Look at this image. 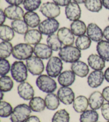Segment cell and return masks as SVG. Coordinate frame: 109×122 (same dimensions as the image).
I'll use <instances>...</instances> for the list:
<instances>
[{"instance_id": "cell-11", "label": "cell", "mask_w": 109, "mask_h": 122, "mask_svg": "<svg viewBox=\"0 0 109 122\" xmlns=\"http://www.w3.org/2000/svg\"><path fill=\"white\" fill-rule=\"evenodd\" d=\"M65 14L67 18L70 21L79 20L82 16V10L79 4L75 2H71L65 6Z\"/></svg>"}, {"instance_id": "cell-41", "label": "cell", "mask_w": 109, "mask_h": 122, "mask_svg": "<svg viewBox=\"0 0 109 122\" xmlns=\"http://www.w3.org/2000/svg\"><path fill=\"white\" fill-rule=\"evenodd\" d=\"M101 114L105 120L109 121V103H104L101 107Z\"/></svg>"}, {"instance_id": "cell-23", "label": "cell", "mask_w": 109, "mask_h": 122, "mask_svg": "<svg viewBox=\"0 0 109 122\" xmlns=\"http://www.w3.org/2000/svg\"><path fill=\"white\" fill-rule=\"evenodd\" d=\"M88 106V99L83 95L78 96L73 102V109L78 113H82L85 112Z\"/></svg>"}, {"instance_id": "cell-32", "label": "cell", "mask_w": 109, "mask_h": 122, "mask_svg": "<svg viewBox=\"0 0 109 122\" xmlns=\"http://www.w3.org/2000/svg\"><path fill=\"white\" fill-rule=\"evenodd\" d=\"M13 46L9 41H2L0 43V58L6 59L12 54Z\"/></svg>"}, {"instance_id": "cell-27", "label": "cell", "mask_w": 109, "mask_h": 122, "mask_svg": "<svg viewBox=\"0 0 109 122\" xmlns=\"http://www.w3.org/2000/svg\"><path fill=\"white\" fill-rule=\"evenodd\" d=\"M29 106L32 112H42L46 108L45 100L40 97H34L30 100Z\"/></svg>"}, {"instance_id": "cell-43", "label": "cell", "mask_w": 109, "mask_h": 122, "mask_svg": "<svg viewBox=\"0 0 109 122\" xmlns=\"http://www.w3.org/2000/svg\"><path fill=\"white\" fill-rule=\"evenodd\" d=\"M102 94L104 100L109 103V86L103 88Z\"/></svg>"}, {"instance_id": "cell-47", "label": "cell", "mask_w": 109, "mask_h": 122, "mask_svg": "<svg viewBox=\"0 0 109 122\" xmlns=\"http://www.w3.org/2000/svg\"><path fill=\"white\" fill-rule=\"evenodd\" d=\"M103 36L106 40L109 41V25L105 27L103 30Z\"/></svg>"}, {"instance_id": "cell-38", "label": "cell", "mask_w": 109, "mask_h": 122, "mask_svg": "<svg viewBox=\"0 0 109 122\" xmlns=\"http://www.w3.org/2000/svg\"><path fill=\"white\" fill-rule=\"evenodd\" d=\"M11 104L5 101H1L0 103V116L2 118H7L11 116L13 112Z\"/></svg>"}, {"instance_id": "cell-18", "label": "cell", "mask_w": 109, "mask_h": 122, "mask_svg": "<svg viewBox=\"0 0 109 122\" xmlns=\"http://www.w3.org/2000/svg\"><path fill=\"white\" fill-rule=\"evenodd\" d=\"M104 100L102 94L100 92H94L91 93L88 98L89 107L92 110H99L104 104Z\"/></svg>"}, {"instance_id": "cell-21", "label": "cell", "mask_w": 109, "mask_h": 122, "mask_svg": "<svg viewBox=\"0 0 109 122\" xmlns=\"http://www.w3.org/2000/svg\"><path fill=\"white\" fill-rule=\"evenodd\" d=\"M88 66L94 70H102L105 66V61L99 55L91 54L87 58Z\"/></svg>"}, {"instance_id": "cell-53", "label": "cell", "mask_w": 109, "mask_h": 122, "mask_svg": "<svg viewBox=\"0 0 109 122\" xmlns=\"http://www.w3.org/2000/svg\"><path fill=\"white\" fill-rule=\"evenodd\" d=\"M109 122V121H108V122Z\"/></svg>"}, {"instance_id": "cell-45", "label": "cell", "mask_w": 109, "mask_h": 122, "mask_svg": "<svg viewBox=\"0 0 109 122\" xmlns=\"http://www.w3.org/2000/svg\"><path fill=\"white\" fill-rule=\"evenodd\" d=\"M25 122H41L40 118L36 116H29Z\"/></svg>"}, {"instance_id": "cell-28", "label": "cell", "mask_w": 109, "mask_h": 122, "mask_svg": "<svg viewBox=\"0 0 109 122\" xmlns=\"http://www.w3.org/2000/svg\"><path fill=\"white\" fill-rule=\"evenodd\" d=\"M70 30L73 33L74 36H83L87 32V27L86 24L83 21L78 20L73 21L70 24Z\"/></svg>"}, {"instance_id": "cell-7", "label": "cell", "mask_w": 109, "mask_h": 122, "mask_svg": "<svg viewBox=\"0 0 109 122\" xmlns=\"http://www.w3.org/2000/svg\"><path fill=\"white\" fill-rule=\"evenodd\" d=\"M28 71L33 76H40L44 70V64L42 59L33 56L26 60Z\"/></svg>"}, {"instance_id": "cell-15", "label": "cell", "mask_w": 109, "mask_h": 122, "mask_svg": "<svg viewBox=\"0 0 109 122\" xmlns=\"http://www.w3.org/2000/svg\"><path fill=\"white\" fill-rule=\"evenodd\" d=\"M87 34L91 40L95 42H99L103 39V31L96 24L91 23L87 27Z\"/></svg>"}, {"instance_id": "cell-29", "label": "cell", "mask_w": 109, "mask_h": 122, "mask_svg": "<svg viewBox=\"0 0 109 122\" xmlns=\"http://www.w3.org/2000/svg\"><path fill=\"white\" fill-rule=\"evenodd\" d=\"M15 36L14 30L7 25H2L0 26V39L3 41H10Z\"/></svg>"}, {"instance_id": "cell-49", "label": "cell", "mask_w": 109, "mask_h": 122, "mask_svg": "<svg viewBox=\"0 0 109 122\" xmlns=\"http://www.w3.org/2000/svg\"><path fill=\"white\" fill-rule=\"evenodd\" d=\"M103 6L106 9L109 10V0H102Z\"/></svg>"}, {"instance_id": "cell-10", "label": "cell", "mask_w": 109, "mask_h": 122, "mask_svg": "<svg viewBox=\"0 0 109 122\" xmlns=\"http://www.w3.org/2000/svg\"><path fill=\"white\" fill-rule=\"evenodd\" d=\"M57 95L60 102L66 106L70 105L75 99V93L69 87H61L58 91Z\"/></svg>"}, {"instance_id": "cell-30", "label": "cell", "mask_w": 109, "mask_h": 122, "mask_svg": "<svg viewBox=\"0 0 109 122\" xmlns=\"http://www.w3.org/2000/svg\"><path fill=\"white\" fill-rule=\"evenodd\" d=\"M99 115L96 110H87L80 115V122H97Z\"/></svg>"}, {"instance_id": "cell-17", "label": "cell", "mask_w": 109, "mask_h": 122, "mask_svg": "<svg viewBox=\"0 0 109 122\" xmlns=\"http://www.w3.org/2000/svg\"><path fill=\"white\" fill-rule=\"evenodd\" d=\"M4 12L6 18L12 20L21 19L25 15L23 9L19 5H9L5 8Z\"/></svg>"}, {"instance_id": "cell-14", "label": "cell", "mask_w": 109, "mask_h": 122, "mask_svg": "<svg viewBox=\"0 0 109 122\" xmlns=\"http://www.w3.org/2000/svg\"><path fill=\"white\" fill-rule=\"evenodd\" d=\"M104 75L101 70H94L90 73L87 78V84L90 87L96 88L100 87L104 81Z\"/></svg>"}, {"instance_id": "cell-37", "label": "cell", "mask_w": 109, "mask_h": 122, "mask_svg": "<svg viewBox=\"0 0 109 122\" xmlns=\"http://www.w3.org/2000/svg\"><path fill=\"white\" fill-rule=\"evenodd\" d=\"M69 112L64 109L58 110L52 118V122H69Z\"/></svg>"}, {"instance_id": "cell-16", "label": "cell", "mask_w": 109, "mask_h": 122, "mask_svg": "<svg viewBox=\"0 0 109 122\" xmlns=\"http://www.w3.org/2000/svg\"><path fill=\"white\" fill-rule=\"evenodd\" d=\"M35 55L42 60H48L52 57L53 51L49 46L45 43H39L34 47Z\"/></svg>"}, {"instance_id": "cell-33", "label": "cell", "mask_w": 109, "mask_h": 122, "mask_svg": "<svg viewBox=\"0 0 109 122\" xmlns=\"http://www.w3.org/2000/svg\"><path fill=\"white\" fill-rule=\"evenodd\" d=\"M14 82L10 76H3L0 78V89L3 92H8L12 90Z\"/></svg>"}, {"instance_id": "cell-31", "label": "cell", "mask_w": 109, "mask_h": 122, "mask_svg": "<svg viewBox=\"0 0 109 122\" xmlns=\"http://www.w3.org/2000/svg\"><path fill=\"white\" fill-rule=\"evenodd\" d=\"M11 25L14 31L19 34L25 35L28 30V26L25 21L22 19L13 20Z\"/></svg>"}, {"instance_id": "cell-8", "label": "cell", "mask_w": 109, "mask_h": 122, "mask_svg": "<svg viewBox=\"0 0 109 122\" xmlns=\"http://www.w3.org/2000/svg\"><path fill=\"white\" fill-rule=\"evenodd\" d=\"M59 26V22L55 18H47L40 23L38 30L42 34L50 36L57 31Z\"/></svg>"}, {"instance_id": "cell-36", "label": "cell", "mask_w": 109, "mask_h": 122, "mask_svg": "<svg viewBox=\"0 0 109 122\" xmlns=\"http://www.w3.org/2000/svg\"><path fill=\"white\" fill-rule=\"evenodd\" d=\"M84 4L87 9L92 12H99L103 7L102 0H86Z\"/></svg>"}, {"instance_id": "cell-6", "label": "cell", "mask_w": 109, "mask_h": 122, "mask_svg": "<svg viewBox=\"0 0 109 122\" xmlns=\"http://www.w3.org/2000/svg\"><path fill=\"white\" fill-rule=\"evenodd\" d=\"M63 69L62 61L60 57L53 56L48 61L46 66L47 75L52 78H56L60 75Z\"/></svg>"}, {"instance_id": "cell-34", "label": "cell", "mask_w": 109, "mask_h": 122, "mask_svg": "<svg viewBox=\"0 0 109 122\" xmlns=\"http://www.w3.org/2000/svg\"><path fill=\"white\" fill-rule=\"evenodd\" d=\"M47 44L54 51H59L62 48V43L59 39L58 36L53 34L48 36L46 39Z\"/></svg>"}, {"instance_id": "cell-42", "label": "cell", "mask_w": 109, "mask_h": 122, "mask_svg": "<svg viewBox=\"0 0 109 122\" xmlns=\"http://www.w3.org/2000/svg\"><path fill=\"white\" fill-rule=\"evenodd\" d=\"M54 3L59 6H66L71 2V0H53Z\"/></svg>"}, {"instance_id": "cell-40", "label": "cell", "mask_w": 109, "mask_h": 122, "mask_svg": "<svg viewBox=\"0 0 109 122\" xmlns=\"http://www.w3.org/2000/svg\"><path fill=\"white\" fill-rule=\"evenodd\" d=\"M11 66L9 61L4 58H1L0 60V75L6 76L11 70Z\"/></svg>"}, {"instance_id": "cell-50", "label": "cell", "mask_w": 109, "mask_h": 122, "mask_svg": "<svg viewBox=\"0 0 109 122\" xmlns=\"http://www.w3.org/2000/svg\"><path fill=\"white\" fill-rule=\"evenodd\" d=\"M73 1L78 4H82L84 3L86 0H73Z\"/></svg>"}, {"instance_id": "cell-35", "label": "cell", "mask_w": 109, "mask_h": 122, "mask_svg": "<svg viewBox=\"0 0 109 122\" xmlns=\"http://www.w3.org/2000/svg\"><path fill=\"white\" fill-rule=\"evenodd\" d=\"M91 43V39L85 35L78 36L75 42L76 47H77L80 51L88 49L90 48Z\"/></svg>"}, {"instance_id": "cell-51", "label": "cell", "mask_w": 109, "mask_h": 122, "mask_svg": "<svg viewBox=\"0 0 109 122\" xmlns=\"http://www.w3.org/2000/svg\"><path fill=\"white\" fill-rule=\"evenodd\" d=\"M4 95V92H3L1 91V101H2V100H3Z\"/></svg>"}, {"instance_id": "cell-26", "label": "cell", "mask_w": 109, "mask_h": 122, "mask_svg": "<svg viewBox=\"0 0 109 122\" xmlns=\"http://www.w3.org/2000/svg\"><path fill=\"white\" fill-rule=\"evenodd\" d=\"M44 100L46 107L50 110H55L60 106V100L58 95L53 93L47 94Z\"/></svg>"}, {"instance_id": "cell-9", "label": "cell", "mask_w": 109, "mask_h": 122, "mask_svg": "<svg viewBox=\"0 0 109 122\" xmlns=\"http://www.w3.org/2000/svg\"><path fill=\"white\" fill-rule=\"evenodd\" d=\"M40 11L47 18H55L59 16L61 13L60 6L51 2L43 3L40 6Z\"/></svg>"}, {"instance_id": "cell-12", "label": "cell", "mask_w": 109, "mask_h": 122, "mask_svg": "<svg viewBox=\"0 0 109 122\" xmlns=\"http://www.w3.org/2000/svg\"><path fill=\"white\" fill-rule=\"evenodd\" d=\"M57 36L59 39L64 46H72L75 41V36L71 30L66 27H62L58 30Z\"/></svg>"}, {"instance_id": "cell-1", "label": "cell", "mask_w": 109, "mask_h": 122, "mask_svg": "<svg viewBox=\"0 0 109 122\" xmlns=\"http://www.w3.org/2000/svg\"><path fill=\"white\" fill-rule=\"evenodd\" d=\"M59 57L65 63H73L79 61L82 57L80 50L77 47L68 46L62 47L59 52Z\"/></svg>"}, {"instance_id": "cell-4", "label": "cell", "mask_w": 109, "mask_h": 122, "mask_svg": "<svg viewBox=\"0 0 109 122\" xmlns=\"http://www.w3.org/2000/svg\"><path fill=\"white\" fill-rule=\"evenodd\" d=\"M34 53V48L26 43H20L14 47L12 56L19 61L27 60L32 57Z\"/></svg>"}, {"instance_id": "cell-19", "label": "cell", "mask_w": 109, "mask_h": 122, "mask_svg": "<svg viewBox=\"0 0 109 122\" xmlns=\"http://www.w3.org/2000/svg\"><path fill=\"white\" fill-rule=\"evenodd\" d=\"M71 70L75 74L76 76L80 78H84L88 75L89 69L88 65L83 61H78L72 63Z\"/></svg>"}, {"instance_id": "cell-20", "label": "cell", "mask_w": 109, "mask_h": 122, "mask_svg": "<svg viewBox=\"0 0 109 122\" xmlns=\"http://www.w3.org/2000/svg\"><path fill=\"white\" fill-rule=\"evenodd\" d=\"M76 79V75L71 70H65L58 76V81L61 86L69 87L73 85Z\"/></svg>"}, {"instance_id": "cell-48", "label": "cell", "mask_w": 109, "mask_h": 122, "mask_svg": "<svg viewBox=\"0 0 109 122\" xmlns=\"http://www.w3.org/2000/svg\"><path fill=\"white\" fill-rule=\"evenodd\" d=\"M104 78L106 81L109 83V67L105 70V72L104 73Z\"/></svg>"}, {"instance_id": "cell-24", "label": "cell", "mask_w": 109, "mask_h": 122, "mask_svg": "<svg viewBox=\"0 0 109 122\" xmlns=\"http://www.w3.org/2000/svg\"><path fill=\"white\" fill-rule=\"evenodd\" d=\"M23 20L27 24L28 27L35 28L41 23V19L39 15L34 11H27L23 16Z\"/></svg>"}, {"instance_id": "cell-44", "label": "cell", "mask_w": 109, "mask_h": 122, "mask_svg": "<svg viewBox=\"0 0 109 122\" xmlns=\"http://www.w3.org/2000/svg\"><path fill=\"white\" fill-rule=\"evenodd\" d=\"M5 1L10 5H19L23 3L24 0H5Z\"/></svg>"}, {"instance_id": "cell-52", "label": "cell", "mask_w": 109, "mask_h": 122, "mask_svg": "<svg viewBox=\"0 0 109 122\" xmlns=\"http://www.w3.org/2000/svg\"><path fill=\"white\" fill-rule=\"evenodd\" d=\"M108 21H109V17H108Z\"/></svg>"}, {"instance_id": "cell-13", "label": "cell", "mask_w": 109, "mask_h": 122, "mask_svg": "<svg viewBox=\"0 0 109 122\" xmlns=\"http://www.w3.org/2000/svg\"><path fill=\"white\" fill-rule=\"evenodd\" d=\"M17 92L20 97L26 101L30 100L35 95L33 87L29 82L26 81L21 82L17 88Z\"/></svg>"}, {"instance_id": "cell-2", "label": "cell", "mask_w": 109, "mask_h": 122, "mask_svg": "<svg viewBox=\"0 0 109 122\" xmlns=\"http://www.w3.org/2000/svg\"><path fill=\"white\" fill-rule=\"evenodd\" d=\"M28 69L23 61H15L11 67V74L13 79L17 82L25 81L28 77Z\"/></svg>"}, {"instance_id": "cell-46", "label": "cell", "mask_w": 109, "mask_h": 122, "mask_svg": "<svg viewBox=\"0 0 109 122\" xmlns=\"http://www.w3.org/2000/svg\"><path fill=\"white\" fill-rule=\"evenodd\" d=\"M6 18V17L4 11H3L2 9H1L0 10V24H1V25H3V24L5 23Z\"/></svg>"}, {"instance_id": "cell-5", "label": "cell", "mask_w": 109, "mask_h": 122, "mask_svg": "<svg viewBox=\"0 0 109 122\" xmlns=\"http://www.w3.org/2000/svg\"><path fill=\"white\" fill-rule=\"evenodd\" d=\"M32 111L27 104H18L13 110L10 116V120L11 122H25L30 116Z\"/></svg>"}, {"instance_id": "cell-39", "label": "cell", "mask_w": 109, "mask_h": 122, "mask_svg": "<svg viewBox=\"0 0 109 122\" xmlns=\"http://www.w3.org/2000/svg\"><path fill=\"white\" fill-rule=\"evenodd\" d=\"M41 3V0H24L23 4L26 11H34L40 8Z\"/></svg>"}, {"instance_id": "cell-22", "label": "cell", "mask_w": 109, "mask_h": 122, "mask_svg": "<svg viewBox=\"0 0 109 122\" xmlns=\"http://www.w3.org/2000/svg\"><path fill=\"white\" fill-rule=\"evenodd\" d=\"M42 39V34L36 29L28 30L24 35V41L26 43L36 45L41 42Z\"/></svg>"}, {"instance_id": "cell-25", "label": "cell", "mask_w": 109, "mask_h": 122, "mask_svg": "<svg viewBox=\"0 0 109 122\" xmlns=\"http://www.w3.org/2000/svg\"><path fill=\"white\" fill-rule=\"evenodd\" d=\"M96 51L98 55L104 61L109 62V41L102 40L97 42Z\"/></svg>"}, {"instance_id": "cell-3", "label": "cell", "mask_w": 109, "mask_h": 122, "mask_svg": "<svg viewBox=\"0 0 109 122\" xmlns=\"http://www.w3.org/2000/svg\"><path fill=\"white\" fill-rule=\"evenodd\" d=\"M37 87L44 93H52L57 88V84L53 78L49 75H41L36 80Z\"/></svg>"}]
</instances>
